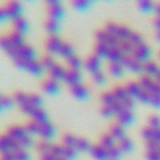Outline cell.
<instances>
[{
	"mask_svg": "<svg viewBox=\"0 0 160 160\" xmlns=\"http://www.w3.org/2000/svg\"><path fill=\"white\" fill-rule=\"evenodd\" d=\"M0 50H3L7 53L18 69L28 72L29 75L32 77L47 75L42 61L37 56L35 48L26 42L24 35L16 34L13 31L0 35Z\"/></svg>",
	"mask_w": 160,
	"mask_h": 160,
	"instance_id": "1",
	"label": "cell"
},
{
	"mask_svg": "<svg viewBox=\"0 0 160 160\" xmlns=\"http://www.w3.org/2000/svg\"><path fill=\"white\" fill-rule=\"evenodd\" d=\"M136 101L130 96L125 85H114L99 95V112L104 118L115 120L128 111H135Z\"/></svg>",
	"mask_w": 160,
	"mask_h": 160,
	"instance_id": "2",
	"label": "cell"
},
{
	"mask_svg": "<svg viewBox=\"0 0 160 160\" xmlns=\"http://www.w3.org/2000/svg\"><path fill=\"white\" fill-rule=\"evenodd\" d=\"M125 87L136 102L160 109V85L155 82V78L141 74L135 80H128Z\"/></svg>",
	"mask_w": 160,
	"mask_h": 160,
	"instance_id": "3",
	"label": "cell"
},
{
	"mask_svg": "<svg viewBox=\"0 0 160 160\" xmlns=\"http://www.w3.org/2000/svg\"><path fill=\"white\" fill-rule=\"evenodd\" d=\"M11 96H13V101H15V106L24 115H28L29 120H38V122L50 120V115L43 108L42 95L32 93V91L18 90V91L13 93Z\"/></svg>",
	"mask_w": 160,
	"mask_h": 160,
	"instance_id": "4",
	"label": "cell"
},
{
	"mask_svg": "<svg viewBox=\"0 0 160 160\" xmlns=\"http://www.w3.org/2000/svg\"><path fill=\"white\" fill-rule=\"evenodd\" d=\"M34 149L37 152L38 160H75L77 154L68 149L61 142L55 141H35Z\"/></svg>",
	"mask_w": 160,
	"mask_h": 160,
	"instance_id": "5",
	"label": "cell"
},
{
	"mask_svg": "<svg viewBox=\"0 0 160 160\" xmlns=\"http://www.w3.org/2000/svg\"><path fill=\"white\" fill-rule=\"evenodd\" d=\"M45 50H47V55H51L55 58H61L64 61L71 59L75 55L74 47L68 42H64V40L59 38L58 35H50L45 40Z\"/></svg>",
	"mask_w": 160,
	"mask_h": 160,
	"instance_id": "6",
	"label": "cell"
},
{
	"mask_svg": "<svg viewBox=\"0 0 160 160\" xmlns=\"http://www.w3.org/2000/svg\"><path fill=\"white\" fill-rule=\"evenodd\" d=\"M26 128L29 130V133L35 139H42V141H53L56 138V127L53 125L51 120H28Z\"/></svg>",
	"mask_w": 160,
	"mask_h": 160,
	"instance_id": "7",
	"label": "cell"
},
{
	"mask_svg": "<svg viewBox=\"0 0 160 160\" xmlns=\"http://www.w3.org/2000/svg\"><path fill=\"white\" fill-rule=\"evenodd\" d=\"M139 136L144 141V146L160 144V115L157 114L149 115L146 125L139 131Z\"/></svg>",
	"mask_w": 160,
	"mask_h": 160,
	"instance_id": "8",
	"label": "cell"
},
{
	"mask_svg": "<svg viewBox=\"0 0 160 160\" xmlns=\"http://www.w3.org/2000/svg\"><path fill=\"white\" fill-rule=\"evenodd\" d=\"M7 133L11 136V139L22 149H29L31 151L35 146V138L29 133V130L26 128V125H11V127L7 128Z\"/></svg>",
	"mask_w": 160,
	"mask_h": 160,
	"instance_id": "9",
	"label": "cell"
},
{
	"mask_svg": "<svg viewBox=\"0 0 160 160\" xmlns=\"http://www.w3.org/2000/svg\"><path fill=\"white\" fill-rule=\"evenodd\" d=\"M61 144L66 146L68 149H71L72 152H75L77 155L90 152V148H91V142L87 138L77 136V135H74V133H64V135L61 136Z\"/></svg>",
	"mask_w": 160,
	"mask_h": 160,
	"instance_id": "10",
	"label": "cell"
},
{
	"mask_svg": "<svg viewBox=\"0 0 160 160\" xmlns=\"http://www.w3.org/2000/svg\"><path fill=\"white\" fill-rule=\"evenodd\" d=\"M40 61H42L43 68H45V74H47L48 77H53V78L59 80V82L62 83L64 75H66V72H68L66 64H61L55 56H51V55L42 56V58H40Z\"/></svg>",
	"mask_w": 160,
	"mask_h": 160,
	"instance_id": "11",
	"label": "cell"
},
{
	"mask_svg": "<svg viewBox=\"0 0 160 160\" xmlns=\"http://www.w3.org/2000/svg\"><path fill=\"white\" fill-rule=\"evenodd\" d=\"M102 148L108 151V154H109V157L111 158H115V160H120V157H122V152L118 151V148H117V141L109 135L108 131L106 133H102V135L99 136V141H98Z\"/></svg>",
	"mask_w": 160,
	"mask_h": 160,
	"instance_id": "12",
	"label": "cell"
},
{
	"mask_svg": "<svg viewBox=\"0 0 160 160\" xmlns=\"http://www.w3.org/2000/svg\"><path fill=\"white\" fill-rule=\"evenodd\" d=\"M83 71L88 75H93L96 72L104 71V61H102V58H99L96 53H91L90 56H87L83 59Z\"/></svg>",
	"mask_w": 160,
	"mask_h": 160,
	"instance_id": "13",
	"label": "cell"
},
{
	"mask_svg": "<svg viewBox=\"0 0 160 160\" xmlns=\"http://www.w3.org/2000/svg\"><path fill=\"white\" fill-rule=\"evenodd\" d=\"M69 93H71V96L77 101H87L91 96L90 85H87L85 82H78V83L69 87Z\"/></svg>",
	"mask_w": 160,
	"mask_h": 160,
	"instance_id": "14",
	"label": "cell"
},
{
	"mask_svg": "<svg viewBox=\"0 0 160 160\" xmlns=\"http://www.w3.org/2000/svg\"><path fill=\"white\" fill-rule=\"evenodd\" d=\"M61 87L62 83L59 82V80L53 78V77H43L42 83H40V88H42V91L45 93V95H50V96H55L58 95V93L61 91Z\"/></svg>",
	"mask_w": 160,
	"mask_h": 160,
	"instance_id": "15",
	"label": "cell"
},
{
	"mask_svg": "<svg viewBox=\"0 0 160 160\" xmlns=\"http://www.w3.org/2000/svg\"><path fill=\"white\" fill-rule=\"evenodd\" d=\"M106 74H108L109 78L112 80H122L127 74V69H125V66L123 64H120V62H108L106 64Z\"/></svg>",
	"mask_w": 160,
	"mask_h": 160,
	"instance_id": "16",
	"label": "cell"
},
{
	"mask_svg": "<svg viewBox=\"0 0 160 160\" xmlns=\"http://www.w3.org/2000/svg\"><path fill=\"white\" fill-rule=\"evenodd\" d=\"M3 8L8 16V21H13V19L22 16V5L19 0H8L7 3H3Z\"/></svg>",
	"mask_w": 160,
	"mask_h": 160,
	"instance_id": "17",
	"label": "cell"
},
{
	"mask_svg": "<svg viewBox=\"0 0 160 160\" xmlns=\"http://www.w3.org/2000/svg\"><path fill=\"white\" fill-rule=\"evenodd\" d=\"M0 160H32V154L29 149H15L0 155Z\"/></svg>",
	"mask_w": 160,
	"mask_h": 160,
	"instance_id": "18",
	"label": "cell"
},
{
	"mask_svg": "<svg viewBox=\"0 0 160 160\" xmlns=\"http://www.w3.org/2000/svg\"><path fill=\"white\" fill-rule=\"evenodd\" d=\"M78 82H83V71H75V69L68 68V72H66V75H64L62 83L69 88V87H72Z\"/></svg>",
	"mask_w": 160,
	"mask_h": 160,
	"instance_id": "19",
	"label": "cell"
},
{
	"mask_svg": "<svg viewBox=\"0 0 160 160\" xmlns=\"http://www.w3.org/2000/svg\"><path fill=\"white\" fill-rule=\"evenodd\" d=\"M88 154L91 155V158H93V160H111V157H109L108 151H106L99 142L91 144V148H90V152H88Z\"/></svg>",
	"mask_w": 160,
	"mask_h": 160,
	"instance_id": "20",
	"label": "cell"
},
{
	"mask_svg": "<svg viewBox=\"0 0 160 160\" xmlns=\"http://www.w3.org/2000/svg\"><path fill=\"white\" fill-rule=\"evenodd\" d=\"M13 24V32H16V34H21V35H26V32L29 31V21L26 19L24 16H19L16 19H13L11 21Z\"/></svg>",
	"mask_w": 160,
	"mask_h": 160,
	"instance_id": "21",
	"label": "cell"
},
{
	"mask_svg": "<svg viewBox=\"0 0 160 160\" xmlns=\"http://www.w3.org/2000/svg\"><path fill=\"white\" fill-rule=\"evenodd\" d=\"M117 148H118L120 152H122V155H125V154H131L133 149H135V142H133V139L127 135V136H123L122 139H118V141H117Z\"/></svg>",
	"mask_w": 160,
	"mask_h": 160,
	"instance_id": "22",
	"label": "cell"
},
{
	"mask_svg": "<svg viewBox=\"0 0 160 160\" xmlns=\"http://www.w3.org/2000/svg\"><path fill=\"white\" fill-rule=\"evenodd\" d=\"M108 74H106V71H101V72H96V74H93L90 75V82L93 87H96V88H104L106 85H108Z\"/></svg>",
	"mask_w": 160,
	"mask_h": 160,
	"instance_id": "23",
	"label": "cell"
},
{
	"mask_svg": "<svg viewBox=\"0 0 160 160\" xmlns=\"http://www.w3.org/2000/svg\"><path fill=\"white\" fill-rule=\"evenodd\" d=\"M109 135L115 139V141H118V139H122L123 136H127V128H123L122 125H118V123H112L111 127H109Z\"/></svg>",
	"mask_w": 160,
	"mask_h": 160,
	"instance_id": "24",
	"label": "cell"
},
{
	"mask_svg": "<svg viewBox=\"0 0 160 160\" xmlns=\"http://www.w3.org/2000/svg\"><path fill=\"white\" fill-rule=\"evenodd\" d=\"M146 160H160V144L146 146Z\"/></svg>",
	"mask_w": 160,
	"mask_h": 160,
	"instance_id": "25",
	"label": "cell"
},
{
	"mask_svg": "<svg viewBox=\"0 0 160 160\" xmlns=\"http://www.w3.org/2000/svg\"><path fill=\"white\" fill-rule=\"evenodd\" d=\"M66 68L75 69V71H83V59H82V58H78L77 55H74L71 59L66 61Z\"/></svg>",
	"mask_w": 160,
	"mask_h": 160,
	"instance_id": "26",
	"label": "cell"
},
{
	"mask_svg": "<svg viewBox=\"0 0 160 160\" xmlns=\"http://www.w3.org/2000/svg\"><path fill=\"white\" fill-rule=\"evenodd\" d=\"M139 8L144 11V13H149V11H152L154 10V3L151 2V0H139Z\"/></svg>",
	"mask_w": 160,
	"mask_h": 160,
	"instance_id": "27",
	"label": "cell"
},
{
	"mask_svg": "<svg viewBox=\"0 0 160 160\" xmlns=\"http://www.w3.org/2000/svg\"><path fill=\"white\" fill-rule=\"evenodd\" d=\"M45 2H47V5L50 7V5H59L61 0H45Z\"/></svg>",
	"mask_w": 160,
	"mask_h": 160,
	"instance_id": "28",
	"label": "cell"
},
{
	"mask_svg": "<svg viewBox=\"0 0 160 160\" xmlns=\"http://www.w3.org/2000/svg\"><path fill=\"white\" fill-rule=\"evenodd\" d=\"M155 37H157V40L160 42V31H155Z\"/></svg>",
	"mask_w": 160,
	"mask_h": 160,
	"instance_id": "29",
	"label": "cell"
},
{
	"mask_svg": "<svg viewBox=\"0 0 160 160\" xmlns=\"http://www.w3.org/2000/svg\"><path fill=\"white\" fill-rule=\"evenodd\" d=\"M157 61H158V62H160V51H158V59H157Z\"/></svg>",
	"mask_w": 160,
	"mask_h": 160,
	"instance_id": "30",
	"label": "cell"
},
{
	"mask_svg": "<svg viewBox=\"0 0 160 160\" xmlns=\"http://www.w3.org/2000/svg\"><path fill=\"white\" fill-rule=\"evenodd\" d=\"M111 160H115V158H111Z\"/></svg>",
	"mask_w": 160,
	"mask_h": 160,
	"instance_id": "31",
	"label": "cell"
},
{
	"mask_svg": "<svg viewBox=\"0 0 160 160\" xmlns=\"http://www.w3.org/2000/svg\"><path fill=\"white\" fill-rule=\"evenodd\" d=\"M29 2H32V0H29Z\"/></svg>",
	"mask_w": 160,
	"mask_h": 160,
	"instance_id": "32",
	"label": "cell"
}]
</instances>
